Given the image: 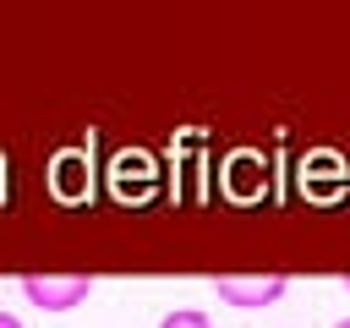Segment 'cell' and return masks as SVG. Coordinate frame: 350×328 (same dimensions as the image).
<instances>
[{"mask_svg": "<svg viewBox=\"0 0 350 328\" xmlns=\"http://www.w3.org/2000/svg\"><path fill=\"white\" fill-rule=\"evenodd\" d=\"M93 290V273H22V295L44 312H71Z\"/></svg>", "mask_w": 350, "mask_h": 328, "instance_id": "6da1fadb", "label": "cell"}, {"mask_svg": "<svg viewBox=\"0 0 350 328\" xmlns=\"http://www.w3.org/2000/svg\"><path fill=\"white\" fill-rule=\"evenodd\" d=\"M213 290H219V301H224V306L257 312V306H273V301L290 290V279H284V273H219V279H213Z\"/></svg>", "mask_w": 350, "mask_h": 328, "instance_id": "7a4b0ae2", "label": "cell"}, {"mask_svg": "<svg viewBox=\"0 0 350 328\" xmlns=\"http://www.w3.org/2000/svg\"><path fill=\"white\" fill-rule=\"evenodd\" d=\"M159 328H213V323H208V312H197V306H175V312L159 317Z\"/></svg>", "mask_w": 350, "mask_h": 328, "instance_id": "3957f363", "label": "cell"}, {"mask_svg": "<svg viewBox=\"0 0 350 328\" xmlns=\"http://www.w3.org/2000/svg\"><path fill=\"white\" fill-rule=\"evenodd\" d=\"M0 328H22V323H16V317H11V312H0Z\"/></svg>", "mask_w": 350, "mask_h": 328, "instance_id": "277c9868", "label": "cell"}, {"mask_svg": "<svg viewBox=\"0 0 350 328\" xmlns=\"http://www.w3.org/2000/svg\"><path fill=\"white\" fill-rule=\"evenodd\" d=\"M334 328H350V317H339V323H334Z\"/></svg>", "mask_w": 350, "mask_h": 328, "instance_id": "5b68a950", "label": "cell"}, {"mask_svg": "<svg viewBox=\"0 0 350 328\" xmlns=\"http://www.w3.org/2000/svg\"><path fill=\"white\" fill-rule=\"evenodd\" d=\"M345 290H350V273H345Z\"/></svg>", "mask_w": 350, "mask_h": 328, "instance_id": "8992f818", "label": "cell"}]
</instances>
